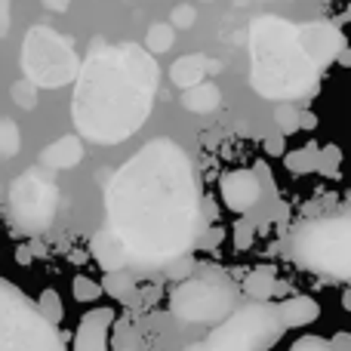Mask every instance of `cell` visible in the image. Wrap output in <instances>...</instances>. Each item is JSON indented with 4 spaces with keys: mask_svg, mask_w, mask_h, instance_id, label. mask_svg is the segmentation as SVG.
Returning <instances> with one entry per match:
<instances>
[{
    "mask_svg": "<svg viewBox=\"0 0 351 351\" xmlns=\"http://www.w3.org/2000/svg\"><path fill=\"white\" fill-rule=\"evenodd\" d=\"M158 59L139 43L96 40L74 86L71 117L84 139L117 145L142 130L158 96Z\"/></svg>",
    "mask_w": 351,
    "mask_h": 351,
    "instance_id": "7a4b0ae2",
    "label": "cell"
},
{
    "mask_svg": "<svg viewBox=\"0 0 351 351\" xmlns=\"http://www.w3.org/2000/svg\"><path fill=\"white\" fill-rule=\"evenodd\" d=\"M287 351H336L333 346H330L327 339H317V336H305V339L293 342Z\"/></svg>",
    "mask_w": 351,
    "mask_h": 351,
    "instance_id": "f546056e",
    "label": "cell"
},
{
    "mask_svg": "<svg viewBox=\"0 0 351 351\" xmlns=\"http://www.w3.org/2000/svg\"><path fill=\"white\" fill-rule=\"evenodd\" d=\"M321 71L299 40V25L259 16L250 25V86L274 102L311 96Z\"/></svg>",
    "mask_w": 351,
    "mask_h": 351,
    "instance_id": "3957f363",
    "label": "cell"
},
{
    "mask_svg": "<svg viewBox=\"0 0 351 351\" xmlns=\"http://www.w3.org/2000/svg\"><path fill=\"white\" fill-rule=\"evenodd\" d=\"M222 105V93H219L216 84L204 80V84L191 86V90H182V108L194 111V114H210Z\"/></svg>",
    "mask_w": 351,
    "mask_h": 351,
    "instance_id": "e0dca14e",
    "label": "cell"
},
{
    "mask_svg": "<svg viewBox=\"0 0 351 351\" xmlns=\"http://www.w3.org/2000/svg\"><path fill=\"white\" fill-rule=\"evenodd\" d=\"M22 148V133L12 121H0V158H12Z\"/></svg>",
    "mask_w": 351,
    "mask_h": 351,
    "instance_id": "cb8c5ba5",
    "label": "cell"
},
{
    "mask_svg": "<svg viewBox=\"0 0 351 351\" xmlns=\"http://www.w3.org/2000/svg\"><path fill=\"white\" fill-rule=\"evenodd\" d=\"M299 40H302L305 53L311 56V62L317 65V71H324L330 62H336L339 53L346 49V34L339 31V25L327 22V19L299 25Z\"/></svg>",
    "mask_w": 351,
    "mask_h": 351,
    "instance_id": "30bf717a",
    "label": "cell"
},
{
    "mask_svg": "<svg viewBox=\"0 0 351 351\" xmlns=\"http://www.w3.org/2000/svg\"><path fill=\"white\" fill-rule=\"evenodd\" d=\"M6 25H10V0H0V37L6 34Z\"/></svg>",
    "mask_w": 351,
    "mask_h": 351,
    "instance_id": "836d02e7",
    "label": "cell"
},
{
    "mask_svg": "<svg viewBox=\"0 0 351 351\" xmlns=\"http://www.w3.org/2000/svg\"><path fill=\"white\" fill-rule=\"evenodd\" d=\"M102 290H105V296L117 299V302L133 305L136 302V274L133 271H108L102 278Z\"/></svg>",
    "mask_w": 351,
    "mask_h": 351,
    "instance_id": "d6986e66",
    "label": "cell"
},
{
    "mask_svg": "<svg viewBox=\"0 0 351 351\" xmlns=\"http://www.w3.org/2000/svg\"><path fill=\"white\" fill-rule=\"evenodd\" d=\"M237 290L219 274L188 278L170 293V311L185 324H222L234 311Z\"/></svg>",
    "mask_w": 351,
    "mask_h": 351,
    "instance_id": "ba28073f",
    "label": "cell"
},
{
    "mask_svg": "<svg viewBox=\"0 0 351 351\" xmlns=\"http://www.w3.org/2000/svg\"><path fill=\"white\" fill-rule=\"evenodd\" d=\"M317 160H321V145L308 142V145L296 148V152H287L284 164L293 176H308V173H317Z\"/></svg>",
    "mask_w": 351,
    "mask_h": 351,
    "instance_id": "ffe728a7",
    "label": "cell"
},
{
    "mask_svg": "<svg viewBox=\"0 0 351 351\" xmlns=\"http://www.w3.org/2000/svg\"><path fill=\"white\" fill-rule=\"evenodd\" d=\"M342 305L351 311V290H346V296H342Z\"/></svg>",
    "mask_w": 351,
    "mask_h": 351,
    "instance_id": "60d3db41",
    "label": "cell"
},
{
    "mask_svg": "<svg viewBox=\"0 0 351 351\" xmlns=\"http://www.w3.org/2000/svg\"><path fill=\"white\" fill-rule=\"evenodd\" d=\"M28 259H31V253L22 247V250H19V262H28Z\"/></svg>",
    "mask_w": 351,
    "mask_h": 351,
    "instance_id": "f35d334b",
    "label": "cell"
},
{
    "mask_svg": "<svg viewBox=\"0 0 351 351\" xmlns=\"http://www.w3.org/2000/svg\"><path fill=\"white\" fill-rule=\"evenodd\" d=\"M19 65L25 71V80H31L34 86H47V90H59L77 80L80 74L74 43L47 25H34L28 31Z\"/></svg>",
    "mask_w": 351,
    "mask_h": 351,
    "instance_id": "8992f818",
    "label": "cell"
},
{
    "mask_svg": "<svg viewBox=\"0 0 351 351\" xmlns=\"http://www.w3.org/2000/svg\"><path fill=\"white\" fill-rule=\"evenodd\" d=\"M68 3H71V0H43V6H47V10H56V12H62Z\"/></svg>",
    "mask_w": 351,
    "mask_h": 351,
    "instance_id": "8d00e7d4",
    "label": "cell"
},
{
    "mask_svg": "<svg viewBox=\"0 0 351 351\" xmlns=\"http://www.w3.org/2000/svg\"><path fill=\"white\" fill-rule=\"evenodd\" d=\"M336 62H339V65H346V68H351V49H348V47L342 49V53H339V59H336Z\"/></svg>",
    "mask_w": 351,
    "mask_h": 351,
    "instance_id": "74e56055",
    "label": "cell"
},
{
    "mask_svg": "<svg viewBox=\"0 0 351 351\" xmlns=\"http://www.w3.org/2000/svg\"><path fill=\"white\" fill-rule=\"evenodd\" d=\"M339 164H342V152L336 145H324L321 148V160H317V173L324 176H336L339 173Z\"/></svg>",
    "mask_w": 351,
    "mask_h": 351,
    "instance_id": "484cf974",
    "label": "cell"
},
{
    "mask_svg": "<svg viewBox=\"0 0 351 351\" xmlns=\"http://www.w3.org/2000/svg\"><path fill=\"white\" fill-rule=\"evenodd\" d=\"M12 99H16V105H22V108H34L37 105V86L22 77L16 86H12Z\"/></svg>",
    "mask_w": 351,
    "mask_h": 351,
    "instance_id": "83f0119b",
    "label": "cell"
},
{
    "mask_svg": "<svg viewBox=\"0 0 351 351\" xmlns=\"http://www.w3.org/2000/svg\"><path fill=\"white\" fill-rule=\"evenodd\" d=\"M278 290H280V284H278V274H274L271 265L253 268V271L247 274V280H243V293H247L253 302H268Z\"/></svg>",
    "mask_w": 351,
    "mask_h": 351,
    "instance_id": "ac0fdd59",
    "label": "cell"
},
{
    "mask_svg": "<svg viewBox=\"0 0 351 351\" xmlns=\"http://www.w3.org/2000/svg\"><path fill=\"white\" fill-rule=\"evenodd\" d=\"M330 346H333L336 351H351V336L348 333H336L333 339H330Z\"/></svg>",
    "mask_w": 351,
    "mask_h": 351,
    "instance_id": "d6a6232c",
    "label": "cell"
},
{
    "mask_svg": "<svg viewBox=\"0 0 351 351\" xmlns=\"http://www.w3.org/2000/svg\"><path fill=\"white\" fill-rule=\"evenodd\" d=\"M117 311L111 305H96L80 317L74 330L71 351H111V330H114Z\"/></svg>",
    "mask_w": 351,
    "mask_h": 351,
    "instance_id": "8fae6325",
    "label": "cell"
},
{
    "mask_svg": "<svg viewBox=\"0 0 351 351\" xmlns=\"http://www.w3.org/2000/svg\"><path fill=\"white\" fill-rule=\"evenodd\" d=\"M194 19H197V12H194V6H176L173 10V28H191L194 25Z\"/></svg>",
    "mask_w": 351,
    "mask_h": 351,
    "instance_id": "4dcf8cb0",
    "label": "cell"
},
{
    "mask_svg": "<svg viewBox=\"0 0 351 351\" xmlns=\"http://www.w3.org/2000/svg\"><path fill=\"white\" fill-rule=\"evenodd\" d=\"M284 330L278 305L250 302L216 324L204 346L206 351H268L274 342H280Z\"/></svg>",
    "mask_w": 351,
    "mask_h": 351,
    "instance_id": "52a82bcc",
    "label": "cell"
},
{
    "mask_svg": "<svg viewBox=\"0 0 351 351\" xmlns=\"http://www.w3.org/2000/svg\"><path fill=\"white\" fill-rule=\"evenodd\" d=\"M222 237H225V231L219 228V225H206V228L200 231L197 247H194V250H206V253H210V250H216L219 243H222Z\"/></svg>",
    "mask_w": 351,
    "mask_h": 351,
    "instance_id": "f1b7e54d",
    "label": "cell"
},
{
    "mask_svg": "<svg viewBox=\"0 0 351 351\" xmlns=\"http://www.w3.org/2000/svg\"><path fill=\"white\" fill-rule=\"evenodd\" d=\"M37 308H40L53 324H62V317H65V308H62V299L56 290H43L40 299H37Z\"/></svg>",
    "mask_w": 351,
    "mask_h": 351,
    "instance_id": "d4e9b609",
    "label": "cell"
},
{
    "mask_svg": "<svg viewBox=\"0 0 351 351\" xmlns=\"http://www.w3.org/2000/svg\"><path fill=\"white\" fill-rule=\"evenodd\" d=\"M265 152L268 154H280V152H284V136H271V139H265Z\"/></svg>",
    "mask_w": 351,
    "mask_h": 351,
    "instance_id": "e575fe53",
    "label": "cell"
},
{
    "mask_svg": "<svg viewBox=\"0 0 351 351\" xmlns=\"http://www.w3.org/2000/svg\"><path fill=\"white\" fill-rule=\"evenodd\" d=\"M299 117H302V111L290 102H280L278 108H274V123L280 127V136H290V133H296V130H302L299 127Z\"/></svg>",
    "mask_w": 351,
    "mask_h": 351,
    "instance_id": "603a6c76",
    "label": "cell"
},
{
    "mask_svg": "<svg viewBox=\"0 0 351 351\" xmlns=\"http://www.w3.org/2000/svg\"><path fill=\"white\" fill-rule=\"evenodd\" d=\"M71 293H74V299L77 302H99V299L105 296V290H102V280H96V278H86V274H77V278L71 280Z\"/></svg>",
    "mask_w": 351,
    "mask_h": 351,
    "instance_id": "7402d4cb",
    "label": "cell"
},
{
    "mask_svg": "<svg viewBox=\"0 0 351 351\" xmlns=\"http://www.w3.org/2000/svg\"><path fill=\"white\" fill-rule=\"evenodd\" d=\"M80 158H84V145H80L77 136H62L53 145L43 148L40 154V160L47 167H53V170H68V167L80 164Z\"/></svg>",
    "mask_w": 351,
    "mask_h": 351,
    "instance_id": "9a60e30c",
    "label": "cell"
},
{
    "mask_svg": "<svg viewBox=\"0 0 351 351\" xmlns=\"http://www.w3.org/2000/svg\"><path fill=\"white\" fill-rule=\"evenodd\" d=\"M250 243H253V225L237 222L234 225V247L237 250H250Z\"/></svg>",
    "mask_w": 351,
    "mask_h": 351,
    "instance_id": "1f68e13d",
    "label": "cell"
},
{
    "mask_svg": "<svg viewBox=\"0 0 351 351\" xmlns=\"http://www.w3.org/2000/svg\"><path fill=\"white\" fill-rule=\"evenodd\" d=\"M219 194L231 213L243 216V213L256 210V204L262 200V182L253 170H228L219 179Z\"/></svg>",
    "mask_w": 351,
    "mask_h": 351,
    "instance_id": "7c38bea8",
    "label": "cell"
},
{
    "mask_svg": "<svg viewBox=\"0 0 351 351\" xmlns=\"http://www.w3.org/2000/svg\"><path fill=\"white\" fill-rule=\"evenodd\" d=\"M185 351H206V346H204V342H194V346H188Z\"/></svg>",
    "mask_w": 351,
    "mask_h": 351,
    "instance_id": "ab89813d",
    "label": "cell"
},
{
    "mask_svg": "<svg viewBox=\"0 0 351 351\" xmlns=\"http://www.w3.org/2000/svg\"><path fill=\"white\" fill-rule=\"evenodd\" d=\"M164 274H167L170 280H179V284H182V280H188V278L194 274V259H191V253L182 256V259H176V262H170V265L164 268Z\"/></svg>",
    "mask_w": 351,
    "mask_h": 351,
    "instance_id": "4316f807",
    "label": "cell"
},
{
    "mask_svg": "<svg viewBox=\"0 0 351 351\" xmlns=\"http://www.w3.org/2000/svg\"><path fill=\"white\" fill-rule=\"evenodd\" d=\"M206 68H210V62H206L204 56H197V53L182 56V59H176V62H173V68H170V80H173L176 86H179V90H191V86L204 84Z\"/></svg>",
    "mask_w": 351,
    "mask_h": 351,
    "instance_id": "2e32d148",
    "label": "cell"
},
{
    "mask_svg": "<svg viewBox=\"0 0 351 351\" xmlns=\"http://www.w3.org/2000/svg\"><path fill=\"white\" fill-rule=\"evenodd\" d=\"M90 250H93V259L99 262V268H102L105 274H108V271H130V250H127V243H123L121 234H114L108 225H105V228H99L96 234H93Z\"/></svg>",
    "mask_w": 351,
    "mask_h": 351,
    "instance_id": "4fadbf2b",
    "label": "cell"
},
{
    "mask_svg": "<svg viewBox=\"0 0 351 351\" xmlns=\"http://www.w3.org/2000/svg\"><path fill=\"white\" fill-rule=\"evenodd\" d=\"M10 210L12 222L25 234H43L49 225L56 222V210H59V188L49 179L28 170L19 176L10 188Z\"/></svg>",
    "mask_w": 351,
    "mask_h": 351,
    "instance_id": "9c48e42d",
    "label": "cell"
},
{
    "mask_svg": "<svg viewBox=\"0 0 351 351\" xmlns=\"http://www.w3.org/2000/svg\"><path fill=\"white\" fill-rule=\"evenodd\" d=\"M278 311H280L284 327H308V324H315L317 317H321V305H317V299H311V296L284 299V302L278 305Z\"/></svg>",
    "mask_w": 351,
    "mask_h": 351,
    "instance_id": "5bb4252c",
    "label": "cell"
},
{
    "mask_svg": "<svg viewBox=\"0 0 351 351\" xmlns=\"http://www.w3.org/2000/svg\"><path fill=\"white\" fill-rule=\"evenodd\" d=\"M299 127H305V130H315V127H317V117L311 114V111H302V117H299Z\"/></svg>",
    "mask_w": 351,
    "mask_h": 351,
    "instance_id": "d590c367",
    "label": "cell"
},
{
    "mask_svg": "<svg viewBox=\"0 0 351 351\" xmlns=\"http://www.w3.org/2000/svg\"><path fill=\"white\" fill-rule=\"evenodd\" d=\"M0 351H65L59 324H53L37 302L0 278Z\"/></svg>",
    "mask_w": 351,
    "mask_h": 351,
    "instance_id": "5b68a950",
    "label": "cell"
},
{
    "mask_svg": "<svg viewBox=\"0 0 351 351\" xmlns=\"http://www.w3.org/2000/svg\"><path fill=\"white\" fill-rule=\"evenodd\" d=\"M173 40H176L173 25L158 22V25H152V28H148V34H145V49H148L152 56H160V53H167V49L173 47Z\"/></svg>",
    "mask_w": 351,
    "mask_h": 351,
    "instance_id": "44dd1931",
    "label": "cell"
},
{
    "mask_svg": "<svg viewBox=\"0 0 351 351\" xmlns=\"http://www.w3.org/2000/svg\"><path fill=\"white\" fill-rule=\"evenodd\" d=\"M290 256L311 274L351 280V219L333 216L299 225L290 241Z\"/></svg>",
    "mask_w": 351,
    "mask_h": 351,
    "instance_id": "277c9868",
    "label": "cell"
},
{
    "mask_svg": "<svg viewBox=\"0 0 351 351\" xmlns=\"http://www.w3.org/2000/svg\"><path fill=\"white\" fill-rule=\"evenodd\" d=\"M108 228L130 250V271H164L188 256L206 228L191 158L173 139H152L105 191Z\"/></svg>",
    "mask_w": 351,
    "mask_h": 351,
    "instance_id": "6da1fadb",
    "label": "cell"
},
{
    "mask_svg": "<svg viewBox=\"0 0 351 351\" xmlns=\"http://www.w3.org/2000/svg\"><path fill=\"white\" fill-rule=\"evenodd\" d=\"M348 22H351V3H348Z\"/></svg>",
    "mask_w": 351,
    "mask_h": 351,
    "instance_id": "b9f144b4",
    "label": "cell"
}]
</instances>
